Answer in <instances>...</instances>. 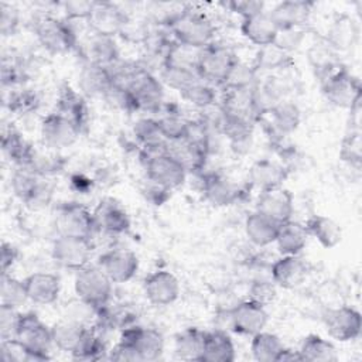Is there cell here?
I'll return each instance as SVG.
<instances>
[{
    "label": "cell",
    "instance_id": "681fc988",
    "mask_svg": "<svg viewBox=\"0 0 362 362\" xmlns=\"http://www.w3.org/2000/svg\"><path fill=\"white\" fill-rule=\"evenodd\" d=\"M198 78L199 75L195 71L173 68L165 65H163L161 68V81L178 92H182L187 86H189Z\"/></svg>",
    "mask_w": 362,
    "mask_h": 362
},
{
    "label": "cell",
    "instance_id": "ffe728a7",
    "mask_svg": "<svg viewBox=\"0 0 362 362\" xmlns=\"http://www.w3.org/2000/svg\"><path fill=\"white\" fill-rule=\"evenodd\" d=\"M313 10V3L304 0H286L277 3L270 11L269 17L274 23L277 31L304 27Z\"/></svg>",
    "mask_w": 362,
    "mask_h": 362
},
{
    "label": "cell",
    "instance_id": "1f68e13d",
    "mask_svg": "<svg viewBox=\"0 0 362 362\" xmlns=\"http://www.w3.org/2000/svg\"><path fill=\"white\" fill-rule=\"evenodd\" d=\"M304 226L308 235L325 249H332L342 240L341 226L329 216L313 215L307 219Z\"/></svg>",
    "mask_w": 362,
    "mask_h": 362
},
{
    "label": "cell",
    "instance_id": "8992f818",
    "mask_svg": "<svg viewBox=\"0 0 362 362\" xmlns=\"http://www.w3.org/2000/svg\"><path fill=\"white\" fill-rule=\"evenodd\" d=\"M236 62L238 58L229 47L212 42L201 48L197 72L205 82L222 86Z\"/></svg>",
    "mask_w": 362,
    "mask_h": 362
},
{
    "label": "cell",
    "instance_id": "7dc6e473",
    "mask_svg": "<svg viewBox=\"0 0 362 362\" xmlns=\"http://www.w3.org/2000/svg\"><path fill=\"white\" fill-rule=\"evenodd\" d=\"M356 34H358V31H356L355 23L348 17H342L334 23V25L329 31V37L327 40H328V44L331 48L342 49L349 45L352 47V44L356 38Z\"/></svg>",
    "mask_w": 362,
    "mask_h": 362
},
{
    "label": "cell",
    "instance_id": "d6986e66",
    "mask_svg": "<svg viewBox=\"0 0 362 362\" xmlns=\"http://www.w3.org/2000/svg\"><path fill=\"white\" fill-rule=\"evenodd\" d=\"M146 298L157 307L173 304L180 296L178 279L167 270H156L144 279L143 284Z\"/></svg>",
    "mask_w": 362,
    "mask_h": 362
},
{
    "label": "cell",
    "instance_id": "9a60e30c",
    "mask_svg": "<svg viewBox=\"0 0 362 362\" xmlns=\"http://www.w3.org/2000/svg\"><path fill=\"white\" fill-rule=\"evenodd\" d=\"M134 348L140 362L157 361L164 352V338L154 328H146L139 325L124 327L120 339Z\"/></svg>",
    "mask_w": 362,
    "mask_h": 362
},
{
    "label": "cell",
    "instance_id": "4316f807",
    "mask_svg": "<svg viewBox=\"0 0 362 362\" xmlns=\"http://www.w3.org/2000/svg\"><path fill=\"white\" fill-rule=\"evenodd\" d=\"M240 31L252 44L259 48L274 44L277 37V28L267 11H262L249 17L242 18Z\"/></svg>",
    "mask_w": 362,
    "mask_h": 362
},
{
    "label": "cell",
    "instance_id": "4dcf8cb0",
    "mask_svg": "<svg viewBox=\"0 0 362 362\" xmlns=\"http://www.w3.org/2000/svg\"><path fill=\"white\" fill-rule=\"evenodd\" d=\"M308 232L304 223L293 219L281 223L276 238V246L280 255H300L308 242Z\"/></svg>",
    "mask_w": 362,
    "mask_h": 362
},
{
    "label": "cell",
    "instance_id": "44dd1931",
    "mask_svg": "<svg viewBox=\"0 0 362 362\" xmlns=\"http://www.w3.org/2000/svg\"><path fill=\"white\" fill-rule=\"evenodd\" d=\"M93 218L98 230L112 235L126 233L130 229V218L126 209L112 198L102 199L93 209Z\"/></svg>",
    "mask_w": 362,
    "mask_h": 362
},
{
    "label": "cell",
    "instance_id": "484cf974",
    "mask_svg": "<svg viewBox=\"0 0 362 362\" xmlns=\"http://www.w3.org/2000/svg\"><path fill=\"white\" fill-rule=\"evenodd\" d=\"M288 170L276 161L263 158L252 164L247 171V182L259 191L283 185Z\"/></svg>",
    "mask_w": 362,
    "mask_h": 362
},
{
    "label": "cell",
    "instance_id": "7bdbcfd3",
    "mask_svg": "<svg viewBox=\"0 0 362 362\" xmlns=\"http://www.w3.org/2000/svg\"><path fill=\"white\" fill-rule=\"evenodd\" d=\"M28 300L24 280L13 277L10 273L1 274L0 280V305L18 308Z\"/></svg>",
    "mask_w": 362,
    "mask_h": 362
},
{
    "label": "cell",
    "instance_id": "f1b7e54d",
    "mask_svg": "<svg viewBox=\"0 0 362 362\" xmlns=\"http://www.w3.org/2000/svg\"><path fill=\"white\" fill-rule=\"evenodd\" d=\"M235 361V345L222 329L205 332L201 362H232Z\"/></svg>",
    "mask_w": 362,
    "mask_h": 362
},
{
    "label": "cell",
    "instance_id": "5bb4252c",
    "mask_svg": "<svg viewBox=\"0 0 362 362\" xmlns=\"http://www.w3.org/2000/svg\"><path fill=\"white\" fill-rule=\"evenodd\" d=\"M92 34L115 37L122 34L130 23L129 16L115 3L95 1L92 13L86 20Z\"/></svg>",
    "mask_w": 362,
    "mask_h": 362
},
{
    "label": "cell",
    "instance_id": "cb8c5ba5",
    "mask_svg": "<svg viewBox=\"0 0 362 362\" xmlns=\"http://www.w3.org/2000/svg\"><path fill=\"white\" fill-rule=\"evenodd\" d=\"M28 300L38 305H48L57 301L61 291V280L57 274L37 272L24 279Z\"/></svg>",
    "mask_w": 362,
    "mask_h": 362
},
{
    "label": "cell",
    "instance_id": "d590c367",
    "mask_svg": "<svg viewBox=\"0 0 362 362\" xmlns=\"http://www.w3.org/2000/svg\"><path fill=\"white\" fill-rule=\"evenodd\" d=\"M133 133L143 147V154L157 153L167 148V141L163 137L158 123L154 117H143L134 123Z\"/></svg>",
    "mask_w": 362,
    "mask_h": 362
},
{
    "label": "cell",
    "instance_id": "2e32d148",
    "mask_svg": "<svg viewBox=\"0 0 362 362\" xmlns=\"http://www.w3.org/2000/svg\"><path fill=\"white\" fill-rule=\"evenodd\" d=\"M82 132L65 116L58 112L47 115L41 122V137L47 147L61 150L72 146Z\"/></svg>",
    "mask_w": 362,
    "mask_h": 362
},
{
    "label": "cell",
    "instance_id": "f5cc1de1",
    "mask_svg": "<svg viewBox=\"0 0 362 362\" xmlns=\"http://www.w3.org/2000/svg\"><path fill=\"white\" fill-rule=\"evenodd\" d=\"M287 52L276 47L274 44L262 47L257 54V66L264 68V69H273V68H280L284 65L287 61Z\"/></svg>",
    "mask_w": 362,
    "mask_h": 362
},
{
    "label": "cell",
    "instance_id": "7402d4cb",
    "mask_svg": "<svg viewBox=\"0 0 362 362\" xmlns=\"http://www.w3.org/2000/svg\"><path fill=\"white\" fill-rule=\"evenodd\" d=\"M308 274V266L300 255H281L272 264V280L281 288L298 287Z\"/></svg>",
    "mask_w": 362,
    "mask_h": 362
},
{
    "label": "cell",
    "instance_id": "680465c9",
    "mask_svg": "<svg viewBox=\"0 0 362 362\" xmlns=\"http://www.w3.org/2000/svg\"><path fill=\"white\" fill-rule=\"evenodd\" d=\"M276 291H274V287L272 284H269L267 281H260V283H256L252 288V297L253 300L262 303L263 305H266V303H269L273 297H274Z\"/></svg>",
    "mask_w": 362,
    "mask_h": 362
},
{
    "label": "cell",
    "instance_id": "9f6ffc18",
    "mask_svg": "<svg viewBox=\"0 0 362 362\" xmlns=\"http://www.w3.org/2000/svg\"><path fill=\"white\" fill-rule=\"evenodd\" d=\"M232 11L239 13L242 18L257 14L264 11V3L263 1H255V0H238V1H229L225 4Z\"/></svg>",
    "mask_w": 362,
    "mask_h": 362
},
{
    "label": "cell",
    "instance_id": "d6a6232c",
    "mask_svg": "<svg viewBox=\"0 0 362 362\" xmlns=\"http://www.w3.org/2000/svg\"><path fill=\"white\" fill-rule=\"evenodd\" d=\"M85 61L106 68L120 61L119 48L115 41V37L92 34L86 45Z\"/></svg>",
    "mask_w": 362,
    "mask_h": 362
},
{
    "label": "cell",
    "instance_id": "e575fe53",
    "mask_svg": "<svg viewBox=\"0 0 362 362\" xmlns=\"http://www.w3.org/2000/svg\"><path fill=\"white\" fill-rule=\"evenodd\" d=\"M33 147L34 146L30 144L14 126H8V127L3 129L1 150H3L4 156L10 161H13L17 167L27 164V161L31 156Z\"/></svg>",
    "mask_w": 362,
    "mask_h": 362
},
{
    "label": "cell",
    "instance_id": "52a82bcc",
    "mask_svg": "<svg viewBox=\"0 0 362 362\" xmlns=\"http://www.w3.org/2000/svg\"><path fill=\"white\" fill-rule=\"evenodd\" d=\"M321 89L325 99L337 107L351 109L362 100L359 79L342 65L321 81Z\"/></svg>",
    "mask_w": 362,
    "mask_h": 362
},
{
    "label": "cell",
    "instance_id": "3957f363",
    "mask_svg": "<svg viewBox=\"0 0 362 362\" xmlns=\"http://www.w3.org/2000/svg\"><path fill=\"white\" fill-rule=\"evenodd\" d=\"M112 286L113 281L98 264H88L75 272L74 288L78 298L96 313L106 308L112 297Z\"/></svg>",
    "mask_w": 362,
    "mask_h": 362
},
{
    "label": "cell",
    "instance_id": "60d3db41",
    "mask_svg": "<svg viewBox=\"0 0 362 362\" xmlns=\"http://www.w3.org/2000/svg\"><path fill=\"white\" fill-rule=\"evenodd\" d=\"M283 349L284 344L276 334L260 331L252 337L250 352L259 362H277Z\"/></svg>",
    "mask_w": 362,
    "mask_h": 362
},
{
    "label": "cell",
    "instance_id": "ee69618b",
    "mask_svg": "<svg viewBox=\"0 0 362 362\" xmlns=\"http://www.w3.org/2000/svg\"><path fill=\"white\" fill-rule=\"evenodd\" d=\"M181 96L191 105H194L198 109H208L215 105L216 93L215 86L205 82L204 79L198 78L194 81L189 86H187L182 92H180Z\"/></svg>",
    "mask_w": 362,
    "mask_h": 362
},
{
    "label": "cell",
    "instance_id": "f6af8a7d",
    "mask_svg": "<svg viewBox=\"0 0 362 362\" xmlns=\"http://www.w3.org/2000/svg\"><path fill=\"white\" fill-rule=\"evenodd\" d=\"M156 120L165 141H177L185 137L189 120L181 116L178 112L167 110L160 117H156Z\"/></svg>",
    "mask_w": 362,
    "mask_h": 362
},
{
    "label": "cell",
    "instance_id": "c3c4849f",
    "mask_svg": "<svg viewBox=\"0 0 362 362\" xmlns=\"http://www.w3.org/2000/svg\"><path fill=\"white\" fill-rule=\"evenodd\" d=\"M339 157L346 164L359 168L362 161V140L359 129H348L341 143Z\"/></svg>",
    "mask_w": 362,
    "mask_h": 362
},
{
    "label": "cell",
    "instance_id": "83f0119b",
    "mask_svg": "<svg viewBox=\"0 0 362 362\" xmlns=\"http://www.w3.org/2000/svg\"><path fill=\"white\" fill-rule=\"evenodd\" d=\"M280 223L259 211H253L245 221V233L247 239L259 247L269 246L276 242Z\"/></svg>",
    "mask_w": 362,
    "mask_h": 362
},
{
    "label": "cell",
    "instance_id": "7a4b0ae2",
    "mask_svg": "<svg viewBox=\"0 0 362 362\" xmlns=\"http://www.w3.org/2000/svg\"><path fill=\"white\" fill-rule=\"evenodd\" d=\"M167 24L174 41L182 45L201 49L214 42L215 27L212 21L199 11L185 8L175 13Z\"/></svg>",
    "mask_w": 362,
    "mask_h": 362
},
{
    "label": "cell",
    "instance_id": "ac0fdd59",
    "mask_svg": "<svg viewBox=\"0 0 362 362\" xmlns=\"http://www.w3.org/2000/svg\"><path fill=\"white\" fill-rule=\"evenodd\" d=\"M98 266L115 283H126L132 280L139 270V257L134 252L124 247H116L105 252Z\"/></svg>",
    "mask_w": 362,
    "mask_h": 362
},
{
    "label": "cell",
    "instance_id": "74e56055",
    "mask_svg": "<svg viewBox=\"0 0 362 362\" xmlns=\"http://www.w3.org/2000/svg\"><path fill=\"white\" fill-rule=\"evenodd\" d=\"M205 331L199 328H187L181 331L174 341V352L177 358L184 361H199L204 351Z\"/></svg>",
    "mask_w": 362,
    "mask_h": 362
},
{
    "label": "cell",
    "instance_id": "f35d334b",
    "mask_svg": "<svg viewBox=\"0 0 362 362\" xmlns=\"http://www.w3.org/2000/svg\"><path fill=\"white\" fill-rule=\"evenodd\" d=\"M298 352L303 358V361H313V362H334L338 359L337 348L334 344L317 334L307 335L300 348Z\"/></svg>",
    "mask_w": 362,
    "mask_h": 362
},
{
    "label": "cell",
    "instance_id": "91938a15",
    "mask_svg": "<svg viewBox=\"0 0 362 362\" xmlns=\"http://www.w3.org/2000/svg\"><path fill=\"white\" fill-rule=\"evenodd\" d=\"M287 361H303L298 349L294 351V349H288L284 346V349L281 351V354L279 355V359L277 362H287Z\"/></svg>",
    "mask_w": 362,
    "mask_h": 362
},
{
    "label": "cell",
    "instance_id": "5b68a950",
    "mask_svg": "<svg viewBox=\"0 0 362 362\" xmlns=\"http://www.w3.org/2000/svg\"><path fill=\"white\" fill-rule=\"evenodd\" d=\"M143 161L147 180L168 191L182 185L187 178V168L175 156L168 153L167 148L143 154Z\"/></svg>",
    "mask_w": 362,
    "mask_h": 362
},
{
    "label": "cell",
    "instance_id": "816d5d0a",
    "mask_svg": "<svg viewBox=\"0 0 362 362\" xmlns=\"http://www.w3.org/2000/svg\"><path fill=\"white\" fill-rule=\"evenodd\" d=\"M20 315L21 313H18V308L0 305V339L1 341H11L16 338Z\"/></svg>",
    "mask_w": 362,
    "mask_h": 362
},
{
    "label": "cell",
    "instance_id": "6da1fadb",
    "mask_svg": "<svg viewBox=\"0 0 362 362\" xmlns=\"http://www.w3.org/2000/svg\"><path fill=\"white\" fill-rule=\"evenodd\" d=\"M14 339L23 346V361L42 362L51 358L49 352L54 346L51 327L35 313H21Z\"/></svg>",
    "mask_w": 362,
    "mask_h": 362
},
{
    "label": "cell",
    "instance_id": "d4e9b609",
    "mask_svg": "<svg viewBox=\"0 0 362 362\" xmlns=\"http://www.w3.org/2000/svg\"><path fill=\"white\" fill-rule=\"evenodd\" d=\"M55 112H58L59 115L65 116L72 123H75L81 132L88 124L89 110H88L86 100L81 92L75 90L69 85H64L59 89Z\"/></svg>",
    "mask_w": 362,
    "mask_h": 362
},
{
    "label": "cell",
    "instance_id": "f546056e",
    "mask_svg": "<svg viewBox=\"0 0 362 362\" xmlns=\"http://www.w3.org/2000/svg\"><path fill=\"white\" fill-rule=\"evenodd\" d=\"M79 88L88 96L105 98L112 88V79L109 69L92 62L85 61L79 72Z\"/></svg>",
    "mask_w": 362,
    "mask_h": 362
},
{
    "label": "cell",
    "instance_id": "4fadbf2b",
    "mask_svg": "<svg viewBox=\"0 0 362 362\" xmlns=\"http://www.w3.org/2000/svg\"><path fill=\"white\" fill-rule=\"evenodd\" d=\"M324 325L328 335L339 342H349L361 335V313L351 305L329 308L324 314Z\"/></svg>",
    "mask_w": 362,
    "mask_h": 362
},
{
    "label": "cell",
    "instance_id": "8fae6325",
    "mask_svg": "<svg viewBox=\"0 0 362 362\" xmlns=\"http://www.w3.org/2000/svg\"><path fill=\"white\" fill-rule=\"evenodd\" d=\"M55 229L58 235L81 236L92 239L98 230L93 211H89L85 205L78 202H66L57 208Z\"/></svg>",
    "mask_w": 362,
    "mask_h": 362
},
{
    "label": "cell",
    "instance_id": "b9f144b4",
    "mask_svg": "<svg viewBox=\"0 0 362 362\" xmlns=\"http://www.w3.org/2000/svg\"><path fill=\"white\" fill-rule=\"evenodd\" d=\"M199 51L201 49L191 48V47L182 45L180 42L171 41L165 47V51L163 55V65L197 72Z\"/></svg>",
    "mask_w": 362,
    "mask_h": 362
},
{
    "label": "cell",
    "instance_id": "277c9868",
    "mask_svg": "<svg viewBox=\"0 0 362 362\" xmlns=\"http://www.w3.org/2000/svg\"><path fill=\"white\" fill-rule=\"evenodd\" d=\"M11 189L17 198L21 199L31 209L45 208L54 194V187L28 167H17L11 175Z\"/></svg>",
    "mask_w": 362,
    "mask_h": 362
},
{
    "label": "cell",
    "instance_id": "30bf717a",
    "mask_svg": "<svg viewBox=\"0 0 362 362\" xmlns=\"http://www.w3.org/2000/svg\"><path fill=\"white\" fill-rule=\"evenodd\" d=\"M93 245L92 239L58 235L51 246L52 260L62 269L78 272L89 264Z\"/></svg>",
    "mask_w": 362,
    "mask_h": 362
},
{
    "label": "cell",
    "instance_id": "6f0895ef",
    "mask_svg": "<svg viewBox=\"0 0 362 362\" xmlns=\"http://www.w3.org/2000/svg\"><path fill=\"white\" fill-rule=\"evenodd\" d=\"M18 259V250L16 246H13L8 242L1 243L0 250V264H1V274L8 273V270L14 266V263Z\"/></svg>",
    "mask_w": 362,
    "mask_h": 362
},
{
    "label": "cell",
    "instance_id": "836d02e7",
    "mask_svg": "<svg viewBox=\"0 0 362 362\" xmlns=\"http://www.w3.org/2000/svg\"><path fill=\"white\" fill-rule=\"evenodd\" d=\"M88 327L78 320H62L51 327L54 346L72 354L86 332Z\"/></svg>",
    "mask_w": 362,
    "mask_h": 362
},
{
    "label": "cell",
    "instance_id": "db71d44e",
    "mask_svg": "<svg viewBox=\"0 0 362 362\" xmlns=\"http://www.w3.org/2000/svg\"><path fill=\"white\" fill-rule=\"evenodd\" d=\"M20 25V11L8 3H0V31L4 37L13 35Z\"/></svg>",
    "mask_w": 362,
    "mask_h": 362
},
{
    "label": "cell",
    "instance_id": "ba28073f",
    "mask_svg": "<svg viewBox=\"0 0 362 362\" xmlns=\"http://www.w3.org/2000/svg\"><path fill=\"white\" fill-rule=\"evenodd\" d=\"M35 35L49 54H68L76 48V34L65 21L52 16H41L35 20Z\"/></svg>",
    "mask_w": 362,
    "mask_h": 362
},
{
    "label": "cell",
    "instance_id": "11a10c76",
    "mask_svg": "<svg viewBox=\"0 0 362 362\" xmlns=\"http://www.w3.org/2000/svg\"><path fill=\"white\" fill-rule=\"evenodd\" d=\"M95 1H85V0H71V1H64L62 10L69 20H88L92 8H93Z\"/></svg>",
    "mask_w": 362,
    "mask_h": 362
},
{
    "label": "cell",
    "instance_id": "603a6c76",
    "mask_svg": "<svg viewBox=\"0 0 362 362\" xmlns=\"http://www.w3.org/2000/svg\"><path fill=\"white\" fill-rule=\"evenodd\" d=\"M202 192L206 201L215 206H229L242 195L240 187L219 173H211L202 178Z\"/></svg>",
    "mask_w": 362,
    "mask_h": 362
},
{
    "label": "cell",
    "instance_id": "f907efd6",
    "mask_svg": "<svg viewBox=\"0 0 362 362\" xmlns=\"http://www.w3.org/2000/svg\"><path fill=\"white\" fill-rule=\"evenodd\" d=\"M40 100L31 89H21L11 92L8 99V109L17 115H25L37 109Z\"/></svg>",
    "mask_w": 362,
    "mask_h": 362
},
{
    "label": "cell",
    "instance_id": "8d00e7d4",
    "mask_svg": "<svg viewBox=\"0 0 362 362\" xmlns=\"http://www.w3.org/2000/svg\"><path fill=\"white\" fill-rule=\"evenodd\" d=\"M264 115H270V126L279 136L293 133L300 124V110L288 100H280Z\"/></svg>",
    "mask_w": 362,
    "mask_h": 362
},
{
    "label": "cell",
    "instance_id": "7c38bea8",
    "mask_svg": "<svg viewBox=\"0 0 362 362\" xmlns=\"http://www.w3.org/2000/svg\"><path fill=\"white\" fill-rule=\"evenodd\" d=\"M269 314L264 305L253 298L243 300L228 311L229 327L239 335L253 337L264 329Z\"/></svg>",
    "mask_w": 362,
    "mask_h": 362
},
{
    "label": "cell",
    "instance_id": "9c48e42d",
    "mask_svg": "<svg viewBox=\"0 0 362 362\" xmlns=\"http://www.w3.org/2000/svg\"><path fill=\"white\" fill-rule=\"evenodd\" d=\"M127 90L133 99L136 110L158 113L163 109V83L146 68L137 66L130 79Z\"/></svg>",
    "mask_w": 362,
    "mask_h": 362
},
{
    "label": "cell",
    "instance_id": "ab89813d",
    "mask_svg": "<svg viewBox=\"0 0 362 362\" xmlns=\"http://www.w3.org/2000/svg\"><path fill=\"white\" fill-rule=\"evenodd\" d=\"M64 164H65V160L58 153V150L44 146V150L33 147L31 156H30L27 164L23 167L31 168L41 177H48V175L59 173L64 168Z\"/></svg>",
    "mask_w": 362,
    "mask_h": 362
},
{
    "label": "cell",
    "instance_id": "e0dca14e",
    "mask_svg": "<svg viewBox=\"0 0 362 362\" xmlns=\"http://www.w3.org/2000/svg\"><path fill=\"white\" fill-rule=\"evenodd\" d=\"M255 209L281 225L293 218L294 198L288 189L283 188V185L263 189L259 192Z\"/></svg>",
    "mask_w": 362,
    "mask_h": 362
},
{
    "label": "cell",
    "instance_id": "bcb514c9",
    "mask_svg": "<svg viewBox=\"0 0 362 362\" xmlns=\"http://www.w3.org/2000/svg\"><path fill=\"white\" fill-rule=\"evenodd\" d=\"M105 344L102 338L90 328L86 329L75 351L71 354L75 359L81 361H98L105 354Z\"/></svg>",
    "mask_w": 362,
    "mask_h": 362
}]
</instances>
